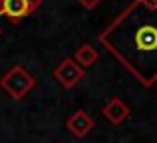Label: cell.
I'll use <instances>...</instances> for the list:
<instances>
[{"label": "cell", "instance_id": "obj_7", "mask_svg": "<svg viewBox=\"0 0 157 143\" xmlns=\"http://www.w3.org/2000/svg\"><path fill=\"white\" fill-rule=\"evenodd\" d=\"M74 60H76L80 66L84 68H90L94 62L98 60V50L92 46V44H84V46H80L76 50V54H74Z\"/></svg>", "mask_w": 157, "mask_h": 143}, {"label": "cell", "instance_id": "obj_4", "mask_svg": "<svg viewBox=\"0 0 157 143\" xmlns=\"http://www.w3.org/2000/svg\"><path fill=\"white\" fill-rule=\"evenodd\" d=\"M54 77L60 81L64 88H74L78 81L84 77V66L76 62V60H64L54 72Z\"/></svg>", "mask_w": 157, "mask_h": 143}, {"label": "cell", "instance_id": "obj_2", "mask_svg": "<svg viewBox=\"0 0 157 143\" xmlns=\"http://www.w3.org/2000/svg\"><path fill=\"white\" fill-rule=\"evenodd\" d=\"M36 80L30 76L22 66H12L10 70L0 77V88L12 97V100H22L32 88Z\"/></svg>", "mask_w": 157, "mask_h": 143}, {"label": "cell", "instance_id": "obj_3", "mask_svg": "<svg viewBox=\"0 0 157 143\" xmlns=\"http://www.w3.org/2000/svg\"><path fill=\"white\" fill-rule=\"evenodd\" d=\"M36 8H38V0H0V12L8 16L12 22L22 20Z\"/></svg>", "mask_w": 157, "mask_h": 143}, {"label": "cell", "instance_id": "obj_8", "mask_svg": "<svg viewBox=\"0 0 157 143\" xmlns=\"http://www.w3.org/2000/svg\"><path fill=\"white\" fill-rule=\"evenodd\" d=\"M80 2H82V6H84V8L92 10V8H96L98 4H100V0H80Z\"/></svg>", "mask_w": 157, "mask_h": 143}, {"label": "cell", "instance_id": "obj_5", "mask_svg": "<svg viewBox=\"0 0 157 143\" xmlns=\"http://www.w3.org/2000/svg\"><path fill=\"white\" fill-rule=\"evenodd\" d=\"M101 113H104V117L109 121V123L119 125L121 121H125L127 115H129V107H127V105L123 103L119 97H113V100H109V101L104 105Z\"/></svg>", "mask_w": 157, "mask_h": 143}, {"label": "cell", "instance_id": "obj_6", "mask_svg": "<svg viewBox=\"0 0 157 143\" xmlns=\"http://www.w3.org/2000/svg\"><path fill=\"white\" fill-rule=\"evenodd\" d=\"M66 127H68L76 137H84V135H88L90 129L94 127V119L86 111H82V109H80V111H76V113H72V115H70Z\"/></svg>", "mask_w": 157, "mask_h": 143}, {"label": "cell", "instance_id": "obj_1", "mask_svg": "<svg viewBox=\"0 0 157 143\" xmlns=\"http://www.w3.org/2000/svg\"><path fill=\"white\" fill-rule=\"evenodd\" d=\"M100 42L143 85L157 81V0H133L101 32Z\"/></svg>", "mask_w": 157, "mask_h": 143}]
</instances>
